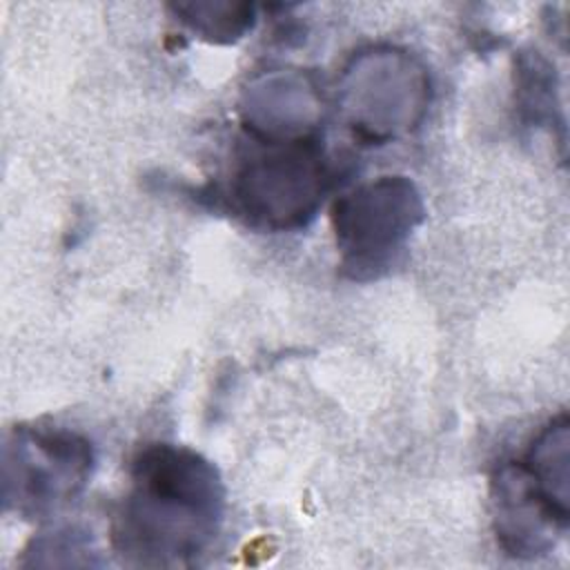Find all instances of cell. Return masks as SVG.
<instances>
[{
  "label": "cell",
  "mask_w": 570,
  "mask_h": 570,
  "mask_svg": "<svg viewBox=\"0 0 570 570\" xmlns=\"http://www.w3.org/2000/svg\"><path fill=\"white\" fill-rule=\"evenodd\" d=\"M223 508V481L207 459L189 448L149 445L134 459L114 514V550L127 566H191L216 539Z\"/></svg>",
  "instance_id": "1"
},
{
  "label": "cell",
  "mask_w": 570,
  "mask_h": 570,
  "mask_svg": "<svg viewBox=\"0 0 570 570\" xmlns=\"http://www.w3.org/2000/svg\"><path fill=\"white\" fill-rule=\"evenodd\" d=\"M254 138L256 147L240 160L232 183L240 212L269 229L305 225L332 183L318 138L309 134Z\"/></svg>",
  "instance_id": "2"
},
{
  "label": "cell",
  "mask_w": 570,
  "mask_h": 570,
  "mask_svg": "<svg viewBox=\"0 0 570 570\" xmlns=\"http://www.w3.org/2000/svg\"><path fill=\"white\" fill-rule=\"evenodd\" d=\"M423 218V200L405 176H383L334 203L332 220L343 265L354 278L374 274Z\"/></svg>",
  "instance_id": "3"
},
{
  "label": "cell",
  "mask_w": 570,
  "mask_h": 570,
  "mask_svg": "<svg viewBox=\"0 0 570 570\" xmlns=\"http://www.w3.org/2000/svg\"><path fill=\"white\" fill-rule=\"evenodd\" d=\"M91 448L69 432L18 428L4 448V499L24 517L71 501L91 476Z\"/></svg>",
  "instance_id": "4"
},
{
  "label": "cell",
  "mask_w": 570,
  "mask_h": 570,
  "mask_svg": "<svg viewBox=\"0 0 570 570\" xmlns=\"http://www.w3.org/2000/svg\"><path fill=\"white\" fill-rule=\"evenodd\" d=\"M570 423L566 414L552 419L532 441L525 456L510 463L525 497L561 532L570 521Z\"/></svg>",
  "instance_id": "5"
}]
</instances>
